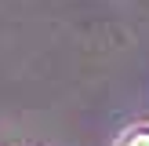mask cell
Returning a JSON list of instances; mask_svg holds the SVG:
<instances>
[{
  "label": "cell",
  "mask_w": 149,
  "mask_h": 146,
  "mask_svg": "<svg viewBox=\"0 0 149 146\" xmlns=\"http://www.w3.org/2000/svg\"><path fill=\"white\" fill-rule=\"evenodd\" d=\"M120 146H149V131H127L120 139Z\"/></svg>",
  "instance_id": "cell-1"
}]
</instances>
